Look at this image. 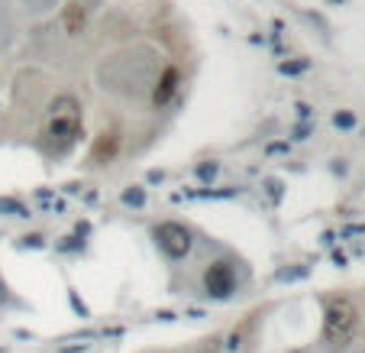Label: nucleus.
Returning a JSON list of instances; mask_svg holds the SVG:
<instances>
[{"label":"nucleus","instance_id":"nucleus-1","mask_svg":"<svg viewBox=\"0 0 365 353\" xmlns=\"http://www.w3.org/2000/svg\"><path fill=\"white\" fill-rule=\"evenodd\" d=\"M46 137L52 139L55 146H68L81 137V108L71 94L59 98L49 110V123H46Z\"/></svg>","mask_w":365,"mask_h":353},{"label":"nucleus","instance_id":"nucleus-2","mask_svg":"<svg viewBox=\"0 0 365 353\" xmlns=\"http://www.w3.org/2000/svg\"><path fill=\"white\" fill-rule=\"evenodd\" d=\"M356 328H359L356 305L349 299H330L327 308H323V337L330 344L342 347L356 337Z\"/></svg>","mask_w":365,"mask_h":353},{"label":"nucleus","instance_id":"nucleus-3","mask_svg":"<svg viewBox=\"0 0 365 353\" xmlns=\"http://www.w3.org/2000/svg\"><path fill=\"white\" fill-rule=\"evenodd\" d=\"M152 237H155L159 250L168 256V260H184V256L191 253V231L181 227V224H175V221L159 224V227L152 231Z\"/></svg>","mask_w":365,"mask_h":353},{"label":"nucleus","instance_id":"nucleus-4","mask_svg":"<svg viewBox=\"0 0 365 353\" xmlns=\"http://www.w3.org/2000/svg\"><path fill=\"white\" fill-rule=\"evenodd\" d=\"M204 289L210 299H229L236 289V272H233V262L220 260V262H210L204 272Z\"/></svg>","mask_w":365,"mask_h":353},{"label":"nucleus","instance_id":"nucleus-5","mask_svg":"<svg viewBox=\"0 0 365 353\" xmlns=\"http://www.w3.org/2000/svg\"><path fill=\"white\" fill-rule=\"evenodd\" d=\"M178 85H181V71H178L175 65H168V69L162 71V78H159V85H155V91H152V104H159V108H165L168 100L175 98Z\"/></svg>","mask_w":365,"mask_h":353},{"label":"nucleus","instance_id":"nucleus-6","mask_svg":"<svg viewBox=\"0 0 365 353\" xmlns=\"http://www.w3.org/2000/svg\"><path fill=\"white\" fill-rule=\"evenodd\" d=\"M116 149H120V137L116 133H100L97 143H94L91 149V159L94 162H107V159H114Z\"/></svg>","mask_w":365,"mask_h":353},{"label":"nucleus","instance_id":"nucleus-7","mask_svg":"<svg viewBox=\"0 0 365 353\" xmlns=\"http://www.w3.org/2000/svg\"><path fill=\"white\" fill-rule=\"evenodd\" d=\"M84 7H78V4H68L65 7V30L68 33H81V26H84Z\"/></svg>","mask_w":365,"mask_h":353},{"label":"nucleus","instance_id":"nucleus-8","mask_svg":"<svg viewBox=\"0 0 365 353\" xmlns=\"http://www.w3.org/2000/svg\"><path fill=\"white\" fill-rule=\"evenodd\" d=\"M123 204L143 207V204H145V192H143V188H136V185H130V188L123 192Z\"/></svg>","mask_w":365,"mask_h":353},{"label":"nucleus","instance_id":"nucleus-9","mask_svg":"<svg viewBox=\"0 0 365 353\" xmlns=\"http://www.w3.org/2000/svg\"><path fill=\"white\" fill-rule=\"evenodd\" d=\"M217 172H220V166H217V162H201V166H198V178H201V182H213V178H217Z\"/></svg>","mask_w":365,"mask_h":353},{"label":"nucleus","instance_id":"nucleus-10","mask_svg":"<svg viewBox=\"0 0 365 353\" xmlns=\"http://www.w3.org/2000/svg\"><path fill=\"white\" fill-rule=\"evenodd\" d=\"M307 69V59H297V62H282V65H278V71H282V75H301V71Z\"/></svg>","mask_w":365,"mask_h":353},{"label":"nucleus","instance_id":"nucleus-11","mask_svg":"<svg viewBox=\"0 0 365 353\" xmlns=\"http://www.w3.org/2000/svg\"><path fill=\"white\" fill-rule=\"evenodd\" d=\"M304 276H307V266L282 269V272H278V282H294V279H304Z\"/></svg>","mask_w":365,"mask_h":353},{"label":"nucleus","instance_id":"nucleus-12","mask_svg":"<svg viewBox=\"0 0 365 353\" xmlns=\"http://www.w3.org/2000/svg\"><path fill=\"white\" fill-rule=\"evenodd\" d=\"M0 211H13V217H30V211H26L20 201H0Z\"/></svg>","mask_w":365,"mask_h":353},{"label":"nucleus","instance_id":"nucleus-13","mask_svg":"<svg viewBox=\"0 0 365 353\" xmlns=\"http://www.w3.org/2000/svg\"><path fill=\"white\" fill-rule=\"evenodd\" d=\"M333 123L340 127V130H349V127H356V117H352L349 110H340V114L333 117Z\"/></svg>","mask_w":365,"mask_h":353},{"label":"nucleus","instance_id":"nucleus-14","mask_svg":"<svg viewBox=\"0 0 365 353\" xmlns=\"http://www.w3.org/2000/svg\"><path fill=\"white\" fill-rule=\"evenodd\" d=\"M220 344H223L220 337H207L204 344H201V350H198V353H220Z\"/></svg>","mask_w":365,"mask_h":353},{"label":"nucleus","instance_id":"nucleus-15","mask_svg":"<svg viewBox=\"0 0 365 353\" xmlns=\"http://www.w3.org/2000/svg\"><path fill=\"white\" fill-rule=\"evenodd\" d=\"M23 246H36V250H39V246H46V243H42L39 233H32V237H23Z\"/></svg>","mask_w":365,"mask_h":353},{"label":"nucleus","instance_id":"nucleus-16","mask_svg":"<svg viewBox=\"0 0 365 353\" xmlns=\"http://www.w3.org/2000/svg\"><path fill=\"white\" fill-rule=\"evenodd\" d=\"M268 153H288V143H272V146H268Z\"/></svg>","mask_w":365,"mask_h":353},{"label":"nucleus","instance_id":"nucleus-17","mask_svg":"<svg viewBox=\"0 0 365 353\" xmlns=\"http://www.w3.org/2000/svg\"><path fill=\"white\" fill-rule=\"evenodd\" d=\"M7 282H4V279H0V305H4V301H7Z\"/></svg>","mask_w":365,"mask_h":353},{"label":"nucleus","instance_id":"nucleus-18","mask_svg":"<svg viewBox=\"0 0 365 353\" xmlns=\"http://www.w3.org/2000/svg\"><path fill=\"white\" fill-rule=\"evenodd\" d=\"M155 318H159V321H175V315H172V311H159Z\"/></svg>","mask_w":365,"mask_h":353},{"label":"nucleus","instance_id":"nucleus-19","mask_svg":"<svg viewBox=\"0 0 365 353\" xmlns=\"http://www.w3.org/2000/svg\"><path fill=\"white\" fill-rule=\"evenodd\" d=\"M0 353H7V350H4V347H0Z\"/></svg>","mask_w":365,"mask_h":353}]
</instances>
